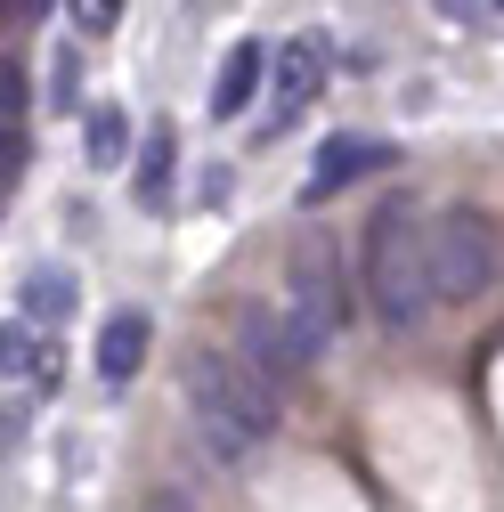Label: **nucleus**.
Instances as JSON below:
<instances>
[{
  "label": "nucleus",
  "mask_w": 504,
  "mask_h": 512,
  "mask_svg": "<svg viewBox=\"0 0 504 512\" xmlns=\"http://www.w3.org/2000/svg\"><path fill=\"white\" fill-rule=\"evenodd\" d=\"M187 415H196V439L220 464H244L277 439V391L244 358H220V350L187 358Z\"/></svg>",
  "instance_id": "1"
},
{
  "label": "nucleus",
  "mask_w": 504,
  "mask_h": 512,
  "mask_svg": "<svg viewBox=\"0 0 504 512\" xmlns=\"http://www.w3.org/2000/svg\"><path fill=\"white\" fill-rule=\"evenodd\" d=\"M366 309L383 317L391 334H415L423 317L439 309V285H431V228L407 212V204H383L366 220Z\"/></svg>",
  "instance_id": "2"
},
{
  "label": "nucleus",
  "mask_w": 504,
  "mask_h": 512,
  "mask_svg": "<svg viewBox=\"0 0 504 512\" xmlns=\"http://www.w3.org/2000/svg\"><path fill=\"white\" fill-rule=\"evenodd\" d=\"M277 309L293 317V334H301V350H309V358H326V350L342 342L350 285H342V261H334L326 244H301V252H293V277H285Z\"/></svg>",
  "instance_id": "3"
},
{
  "label": "nucleus",
  "mask_w": 504,
  "mask_h": 512,
  "mask_svg": "<svg viewBox=\"0 0 504 512\" xmlns=\"http://www.w3.org/2000/svg\"><path fill=\"white\" fill-rule=\"evenodd\" d=\"M431 285L439 301H480L496 285V220L472 204H448L431 220Z\"/></svg>",
  "instance_id": "4"
},
{
  "label": "nucleus",
  "mask_w": 504,
  "mask_h": 512,
  "mask_svg": "<svg viewBox=\"0 0 504 512\" xmlns=\"http://www.w3.org/2000/svg\"><path fill=\"white\" fill-rule=\"evenodd\" d=\"M326 66H334L326 33H293V41L277 49V66H269V114H261V139L293 131V122H301V106L326 90Z\"/></svg>",
  "instance_id": "5"
},
{
  "label": "nucleus",
  "mask_w": 504,
  "mask_h": 512,
  "mask_svg": "<svg viewBox=\"0 0 504 512\" xmlns=\"http://www.w3.org/2000/svg\"><path fill=\"white\" fill-rule=\"evenodd\" d=\"M383 163H399L391 139H374V131H334V139L318 147V163H309V179H301V204H334L342 187H358L366 171H383Z\"/></svg>",
  "instance_id": "6"
},
{
  "label": "nucleus",
  "mask_w": 504,
  "mask_h": 512,
  "mask_svg": "<svg viewBox=\"0 0 504 512\" xmlns=\"http://www.w3.org/2000/svg\"><path fill=\"white\" fill-rule=\"evenodd\" d=\"M236 342H244V366L261 374V382H293V374H309L318 358L301 350V334H293V317L277 309V301H261V309H244L236 317Z\"/></svg>",
  "instance_id": "7"
},
{
  "label": "nucleus",
  "mask_w": 504,
  "mask_h": 512,
  "mask_svg": "<svg viewBox=\"0 0 504 512\" xmlns=\"http://www.w3.org/2000/svg\"><path fill=\"white\" fill-rule=\"evenodd\" d=\"M269 66H277V57H269L261 41H236V49L220 57V82H212V122H236V114H252V98L269 90Z\"/></svg>",
  "instance_id": "8"
},
{
  "label": "nucleus",
  "mask_w": 504,
  "mask_h": 512,
  "mask_svg": "<svg viewBox=\"0 0 504 512\" xmlns=\"http://www.w3.org/2000/svg\"><path fill=\"white\" fill-rule=\"evenodd\" d=\"M147 342H155L147 309H114L106 326H98V382H131L147 366Z\"/></svg>",
  "instance_id": "9"
},
{
  "label": "nucleus",
  "mask_w": 504,
  "mask_h": 512,
  "mask_svg": "<svg viewBox=\"0 0 504 512\" xmlns=\"http://www.w3.org/2000/svg\"><path fill=\"white\" fill-rule=\"evenodd\" d=\"M0 366H9V374H25V382H41V391L57 382V350H49L33 326H17V317L0 326Z\"/></svg>",
  "instance_id": "10"
},
{
  "label": "nucleus",
  "mask_w": 504,
  "mask_h": 512,
  "mask_svg": "<svg viewBox=\"0 0 504 512\" xmlns=\"http://www.w3.org/2000/svg\"><path fill=\"white\" fill-rule=\"evenodd\" d=\"M171 155H179L171 122H155L147 147H139V171H131V196H139V204H163V196H171Z\"/></svg>",
  "instance_id": "11"
},
{
  "label": "nucleus",
  "mask_w": 504,
  "mask_h": 512,
  "mask_svg": "<svg viewBox=\"0 0 504 512\" xmlns=\"http://www.w3.org/2000/svg\"><path fill=\"white\" fill-rule=\"evenodd\" d=\"M17 309H25V326H57V317L74 309V277L66 269H33L25 293H17Z\"/></svg>",
  "instance_id": "12"
},
{
  "label": "nucleus",
  "mask_w": 504,
  "mask_h": 512,
  "mask_svg": "<svg viewBox=\"0 0 504 512\" xmlns=\"http://www.w3.org/2000/svg\"><path fill=\"white\" fill-rule=\"evenodd\" d=\"M82 147H90V163H98V171L131 155V122H122V106H90V122H82Z\"/></svg>",
  "instance_id": "13"
},
{
  "label": "nucleus",
  "mask_w": 504,
  "mask_h": 512,
  "mask_svg": "<svg viewBox=\"0 0 504 512\" xmlns=\"http://www.w3.org/2000/svg\"><path fill=\"white\" fill-rule=\"evenodd\" d=\"M66 17H74V33L90 41V33H114V25H122V0H66Z\"/></svg>",
  "instance_id": "14"
},
{
  "label": "nucleus",
  "mask_w": 504,
  "mask_h": 512,
  "mask_svg": "<svg viewBox=\"0 0 504 512\" xmlns=\"http://www.w3.org/2000/svg\"><path fill=\"white\" fill-rule=\"evenodd\" d=\"M49 90H57V106H82L74 90H82V57L74 49H57V66H49Z\"/></svg>",
  "instance_id": "15"
},
{
  "label": "nucleus",
  "mask_w": 504,
  "mask_h": 512,
  "mask_svg": "<svg viewBox=\"0 0 504 512\" xmlns=\"http://www.w3.org/2000/svg\"><path fill=\"white\" fill-rule=\"evenodd\" d=\"M0 179H9V187L25 179V139H17V131H9V139H0Z\"/></svg>",
  "instance_id": "16"
},
{
  "label": "nucleus",
  "mask_w": 504,
  "mask_h": 512,
  "mask_svg": "<svg viewBox=\"0 0 504 512\" xmlns=\"http://www.w3.org/2000/svg\"><path fill=\"white\" fill-rule=\"evenodd\" d=\"M439 9H448V17H472V0H439Z\"/></svg>",
  "instance_id": "17"
},
{
  "label": "nucleus",
  "mask_w": 504,
  "mask_h": 512,
  "mask_svg": "<svg viewBox=\"0 0 504 512\" xmlns=\"http://www.w3.org/2000/svg\"><path fill=\"white\" fill-rule=\"evenodd\" d=\"M41 9H49V0H25V17H41Z\"/></svg>",
  "instance_id": "18"
},
{
  "label": "nucleus",
  "mask_w": 504,
  "mask_h": 512,
  "mask_svg": "<svg viewBox=\"0 0 504 512\" xmlns=\"http://www.w3.org/2000/svg\"><path fill=\"white\" fill-rule=\"evenodd\" d=\"M155 512H179V504H171V496H163V504H155Z\"/></svg>",
  "instance_id": "19"
}]
</instances>
